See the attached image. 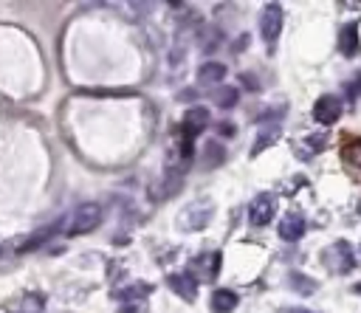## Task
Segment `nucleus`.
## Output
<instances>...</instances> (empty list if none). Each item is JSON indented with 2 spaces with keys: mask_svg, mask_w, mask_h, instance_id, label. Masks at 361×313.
Segmentation results:
<instances>
[{
  "mask_svg": "<svg viewBox=\"0 0 361 313\" xmlns=\"http://www.w3.org/2000/svg\"><path fill=\"white\" fill-rule=\"evenodd\" d=\"M104 220V211L96 200H87V203H79L71 214L62 217V234L65 237H82V234H90L102 226Z\"/></svg>",
  "mask_w": 361,
  "mask_h": 313,
  "instance_id": "obj_1",
  "label": "nucleus"
},
{
  "mask_svg": "<svg viewBox=\"0 0 361 313\" xmlns=\"http://www.w3.org/2000/svg\"><path fill=\"white\" fill-rule=\"evenodd\" d=\"M217 271H220V254L217 251H209V254L195 257L186 274L195 276V282H212L217 276Z\"/></svg>",
  "mask_w": 361,
  "mask_h": 313,
  "instance_id": "obj_7",
  "label": "nucleus"
},
{
  "mask_svg": "<svg viewBox=\"0 0 361 313\" xmlns=\"http://www.w3.org/2000/svg\"><path fill=\"white\" fill-rule=\"evenodd\" d=\"M206 124H209V110L206 107H189L183 113V138L195 141L206 130Z\"/></svg>",
  "mask_w": 361,
  "mask_h": 313,
  "instance_id": "obj_10",
  "label": "nucleus"
},
{
  "mask_svg": "<svg viewBox=\"0 0 361 313\" xmlns=\"http://www.w3.org/2000/svg\"><path fill=\"white\" fill-rule=\"evenodd\" d=\"M223 79H226V65L217 62V59H206L197 68V82L200 85H220Z\"/></svg>",
  "mask_w": 361,
  "mask_h": 313,
  "instance_id": "obj_13",
  "label": "nucleus"
},
{
  "mask_svg": "<svg viewBox=\"0 0 361 313\" xmlns=\"http://www.w3.org/2000/svg\"><path fill=\"white\" fill-rule=\"evenodd\" d=\"M344 8H361V3H341Z\"/></svg>",
  "mask_w": 361,
  "mask_h": 313,
  "instance_id": "obj_24",
  "label": "nucleus"
},
{
  "mask_svg": "<svg viewBox=\"0 0 361 313\" xmlns=\"http://www.w3.org/2000/svg\"><path fill=\"white\" fill-rule=\"evenodd\" d=\"M279 124H265V127H259V135H257V141H254V149H251V155H259L265 147H271L276 138H279Z\"/></svg>",
  "mask_w": 361,
  "mask_h": 313,
  "instance_id": "obj_19",
  "label": "nucleus"
},
{
  "mask_svg": "<svg viewBox=\"0 0 361 313\" xmlns=\"http://www.w3.org/2000/svg\"><path fill=\"white\" fill-rule=\"evenodd\" d=\"M338 51H341L344 56H353V54L358 51V25H355V23L341 28V37H338Z\"/></svg>",
  "mask_w": 361,
  "mask_h": 313,
  "instance_id": "obj_17",
  "label": "nucleus"
},
{
  "mask_svg": "<svg viewBox=\"0 0 361 313\" xmlns=\"http://www.w3.org/2000/svg\"><path fill=\"white\" fill-rule=\"evenodd\" d=\"M166 285L172 288V293H178V296L186 299V302H195V296H197V282H195V276H189V274H169Z\"/></svg>",
  "mask_w": 361,
  "mask_h": 313,
  "instance_id": "obj_11",
  "label": "nucleus"
},
{
  "mask_svg": "<svg viewBox=\"0 0 361 313\" xmlns=\"http://www.w3.org/2000/svg\"><path fill=\"white\" fill-rule=\"evenodd\" d=\"M274 214H276V195H271V192H259L248 203V223L251 226H268Z\"/></svg>",
  "mask_w": 361,
  "mask_h": 313,
  "instance_id": "obj_5",
  "label": "nucleus"
},
{
  "mask_svg": "<svg viewBox=\"0 0 361 313\" xmlns=\"http://www.w3.org/2000/svg\"><path fill=\"white\" fill-rule=\"evenodd\" d=\"M341 113H344V104H341V99L333 96V93L319 96L316 104H313V118H316L319 124H324V127L336 124V121L341 118Z\"/></svg>",
  "mask_w": 361,
  "mask_h": 313,
  "instance_id": "obj_6",
  "label": "nucleus"
},
{
  "mask_svg": "<svg viewBox=\"0 0 361 313\" xmlns=\"http://www.w3.org/2000/svg\"><path fill=\"white\" fill-rule=\"evenodd\" d=\"M305 228H307V220H305L299 211H288V214H282V220H279V226H276L279 240H285V243H296V240H302Z\"/></svg>",
  "mask_w": 361,
  "mask_h": 313,
  "instance_id": "obj_9",
  "label": "nucleus"
},
{
  "mask_svg": "<svg viewBox=\"0 0 361 313\" xmlns=\"http://www.w3.org/2000/svg\"><path fill=\"white\" fill-rule=\"evenodd\" d=\"M149 290H152L149 282H130V285H124V288H116L113 296H116L118 302H147Z\"/></svg>",
  "mask_w": 361,
  "mask_h": 313,
  "instance_id": "obj_12",
  "label": "nucleus"
},
{
  "mask_svg": "<svg viewBox=\"0 0 361 313\" xmlns=\"http://www.w3.org/2000/svg\"><path fill=\"white\" fill-rule=\"evenodd\" d=\"M279 313H313L310 307H279Z\"/></svg>",
  "mask_w": 361,
  "mask_h": 313,
  "instance_id": "obj_23",
  "label": "nucleus"
},
{
  "mask_svg": "<svg viewBox=\"0 0 361 313\" xmlns=\"http://www.w3.org/2000/svg\"><path fill=\"white\" fill-rule=\"evenodd\" d=\"M223 161H226V149H223L220 141H209V144H203V155H200L203 169H214V166H220Z\"/></svg>",
  "mask_w": 361,
  "mask_h": 313,
  "instance_id": "obj_15",
  "label": "nucleus"
},
{
  "mask_svg": "<svg viewBox=\"0 0 361 313\" xmlns=\"http://www.w3.org/2000/svg\"><path fill=\"white\" fill-rule=\"evenodd\" d=\"M118 313H147V302H121Z\"/></svg>",
  "mask_w": 361,
  "mask_h": 313,
  "instance_id": "obj_21",
  "label": "nucleus"
},
{
  "mask_svg": "<svg viewBox=\"0 0 361 313\" xmlns=\"http://www.w3.org/2000/svg\"><path fill=\"white\" fill-rule=\"evenodd\" d=\"M209 305H212V313H231V310L240 305V299H237L234 290H228V288H217V290L212 293Z\"/></svg>",
  "mask_w": 361,
  "mask_h": 313,
  "instance_id": "obj_14",
  "label": "nucleus"
},
{
  "mask_svg": "<svg viewBox=\"0 0 361 313\" xmlns=\"http://www.w3.org/2000/svg\"><path fill=\"white\" fill-rule=\"evenodd\" d=\"M54 231H62V223H56V226H48V228H42V231L31 234L25 243H20V248H17V251H20V254H23V251H34V248H37V245H42V243H45V240H48Z\"/></svg>",
  "mask_w": 361,
  "mask_h": 313,
  "instance_id": "obj_20",
  "label": "nucleus"
},
{
  "mask_svg": "<svg viewBox=\"0 0 361 313\" xmlns=\"http://www.w3.org/2000/svg\"><path fill=\"white\" fill-rule=\"evenodd\" d=\"M217 133H220V135H226V138H231L237 130H234V124H231V121H220V124H217Z\"/></svg>",
  "mask_w": 361,
  "mask_h": 313,
  "instance_id": "obj_22",
  "label": "nucleus"
},
{
  "mask_svg": "<svg viewBox=\"0 0 361 313\" xmlns=\"http://www.w3.org/2000/svg\"><path fill=\"white\" fill-rule=\"evenodd\" d=\"M322 265L333 274V276H344L355 268V251L347 240H333L330 245L322 248Z\"/></svg>",
  "mask_w": 361,
  "mask_h": 313,
  "instance_id": "obj_2",
  "label": "nucleus"
},
{
  "mask_svg": "<svg viewBox=\"0 0 361 313\" xmlns=\"http://www.w3.org/2000/svg\"><path fill=\"white\" fill-rule=\"evenodd\" d=\"M214 217V200L212 197H197L189 206L180 209L178 214V228L180 231H203Z\"/></svg>",
  "mask_w": 361,
  "mask_h": 313,
  "instance_id": "obj_3",
  "label": "nucleus"
},
{
  "mask_svg": "<svg viewBox=\"0 0 361 313\" xmlns=\"http://www.w3.org/2000/svg\"><path fill=\"white\" fill-rule=\"evenodd\" d=\"M282 25H285V11H282V6H279V3H268V6L262 8V14H259V37H262L268 45H274V42L279 39V34H282Z\"/></svg>",
  "mask_w": 361,
  "mask_h": 313,
  "instance_id": "obj_4",
  "label": "nucleus"
},
{
  "mask_svg": "<svg viewBox=\"0 0 361 313\" xmlns=\"http://www.w3.org/2000/svg\"><path fill=\"white\" fill-rule=\"evenodd\" d=\"M288 285H290V290H296L299 296H313V293L319 290L316 279H313V276H305V274H299V271H290V274H288Z\"/></svg>",
  "mask_w": 361,
  "mask_h": 313,
  "instance_id": "obj_16",
  "label": "nucleus"
},
{
  "mask_svg": "<svg viewBox=\"0 0 361 313\" xmlns=\"http://www.w3.org/2000/svg\"><path fill=\"white\" fill-rule=\"evenodd\" d=\"M237 99H240V90L231 87V85H220V87L214 90V96H212V102H214L217 107H223V110L237 107Z\"/></svg>",
  "mask_w": 361,
  "mask_h": 313,
  "instance_id": "obj_18",
  "label": "nucleus"
},
{
  "mask_svg": "<svg viewBox=\"0 0 361 313\" xmlns=\"http://www.w3.org/2000/svg\"><path fill=\"white\" fill-rule=\"evenodd\" d=\"M353 290H355V293H361V282H355V285H353Z\"/></svg>",
  "mask_w": 361,
  "mask_h": 313,
  "instance_id": "obj_25",
  "label": "nucleus"
},
{
  "mask_svg": "<svg viewBox=\"0 0 361 313\" xmlns=\"http://www.w3.org/2000/svg\"><path fill=\"white\" fill-rule=\"evenodd\" d=\"M341 164L353 180L361 183V138H344L341 141Z\"/></svg>",
  "mask_w": 361,
  "mask_h": 313,
  "instance_id": "obj_8",
  "label": "nucleus"
}]
</instances>
